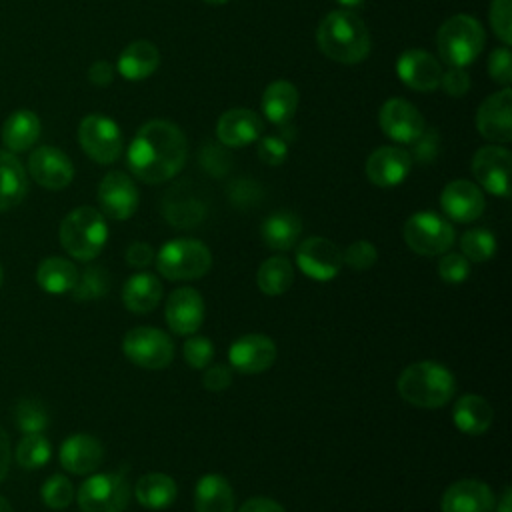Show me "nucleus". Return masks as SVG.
<instances>
[{"label": "nucleus", "mask_w": 512, "mask_h": 512, "mask_svg": "<svg viewBox=\"0 0 512 512\" xmlns=\"http://www.w3.org/2000/svg\"><path fill=\"white\" fill-rule=\"evenodd\" d=\"M188 142L182 130L168 120L142 124L126 154L130 172L146 182L160 184L174 178L186 164Z\"/></svg>", "instance_id": "f257e3e1"}, {"label": "nucleus", "mask_w": 512, "mask_h": 512, "mask_svg": "<svg viewBox=\"0 0 512 512\" xmlns=\"http://www.w3.org/2000/svg\"><path fill=\"white\" fill-rule=\"evenodd\" d=\"M316 44L330 60L358 64L370 52V32L352 10H332L318 24Z\"/></svg>", "instance_id": "f03ea898"}, {"label": "nucleus", "mask_w": 512, "mask_h": 512, "mask_svg": "<svg viewBox=\"0 0 512 512\" xmlns=\"http://www.w3.org/2000/svg\"><path fill=\"white\" fill-rule=\"evenodd\" d=\"M402 400L416 408H442L456 392L454 374L440 362L422 360L406 366L396 380Z\"/></svg>", "instance_id": "7ed1b4c3"}, {"label": "nucleus", "mask_w": 512, "mask_h": 512, "mask_svg": "<svg viewBox=\"0 0 512 512\" xmlns=\"http://www.w3.org/2000/svg\"><path fill=\"white\" fill-rule=\"evenodd\" d=\"M58 236L62 248L72 258L90 262L102 252L108 240V224L100 210L78 206L62 218Z\"/></svg>", "instance_id": "20e7f679"}, {"label": "nucleus", "mask_w": 512, "mask_h": 512, "mask_svg": "<svg viewBox=\"0 0 512 512\" xmlns=\"http://www.w3.org/2000/svg\"><path fill=\"white\" fill-rule=\"evenodd\" d=\"M484 28L470 14H454L442 22L436 34L440 58L454 68L472 64L484 48Z\"/></svg>", "instance_id": "39448f33"}, {"label": "nucleus", "mask_w": 512, "mask_h": 512, "mask_svg": "<svg viewBox=\"0 0 512 512\" xmlns=\"http://www.w3.org/2000/svg\"><path fill=\"white\" fill-rule=\"evenodd\" d=\"M154 260L158 272L168 280H196L212 268L210 248L196 238L168 240Z\"/></svg>", "instance_id": "423d86ee"}, {"label": "nucleus", "mask_w": 512, "mask_h": 512, "mask_svg": "<svg viewBox=\"0 0 512 512\" xmlns=\"http://www.w3.org/2000/svg\"><path fill=\"white\" fill-rule=\"evenodd\" d=\"M130 500V482L124 472H102L88 476L76 502L82 512H124Z\"/></svg>", "instance_id": "0eeeda50"}, {"label": "nucleus", "mask_w": 512, "mask_h": 512, "mask_svg": "<svg viewBox=\"0 0 512 512\" xmlns=\"http://www.w3.org/2000/svg\"><path fill=\"white\" fill-rule=\"evenodd\" d=\"M452 224L436 212H416L404 224V242L420 256H440L454 244Z\"/></svg>", "instance_id": "6e6552de"}, {"label": "nucleus", "mask_w": 512, "mask_h": 512, "mask_svg": "<svg viewBox=\"0 0 512 512\" xmlns=\"http://www.w3.org/2000/svg\"><path fill=\"white\" fill-rule=\"evenodd\" d=\"M124 356L146 370L166 368L174 358L172 338L154 326H136L122 338Z\"/></svg>", "instance_id": "1a4fd4ad"}, {"label": "nucleus", "mask_w": 512, "mask_h": 512, "mask_svg": "<svg viewBox=\"0 0 512 512\" xmlns=\"http://www.w3.org/2000/svg\"><path fill=\"white\" fill-rule=\"evenodd\" d=\"M78 142L88 158L98 164H112L124 150V138L118 124L102 114H88L80 120Z\"/></svg>", "instance_id": "9d476101"}, {"label": "nucleus", "mask_w": 512, "mask_h": 512, "mask_svg": "<svg viewBox=\"0 0 512 512\" xmlns=\"http://www.w3.org/2000/svg\"><path fill=\"white\" fill-rule=\"evenodd\" d=\"M296 264L302 274L316 282H328L338 276L342 268L340 248L322 236H310L296 248Z\"/></svg>", "instance_id": "9b49d317"}, {"label": "nucleus", "mask_w": 512, "mask_h": 512, "mask_svg": "<svg viewBox=\"0 0 512 512\" xmlns=\"http://www.w3.org/2000/svg\"><path fill=\"white\" fill-rule=\"evenodd\" d=\"M512 154L496 144L482 146L472 158V174L480 188L494 196L506 198L510 194Z\"/></svg>", "instance_id": "f8f14e48"}, {"label": "nucleus", "mask_w": 512, "mask_h": 512, "mask_svg": "<svg viewBox=\"0 0 512 512\" xmlns=\"http://www.w3.org/2000/svg\"><path fill=\"white\" fill-rule=\"evenodd\" d=\"M380 130L398 144H412L426 128L418 108L402 98H390L378 112Z\"/></svg>", "instance_id": "ddd939ff"}, {"label": "nucleus", "mask_w": 512, "mask_h": 512, "mask_svg": "<svg viewBox=\"0 0 512 512\" xmlns=\"http://www.w3.org/2000/svg\"><path fill=\"white\" fill-rule=\"evenodd\" d=\"M478 132L494 144L512 140V90L502 88L490 94L476 112Z\"/></svg>", "instance_id": "4468645a"}, {"label": "nucleus", "mask_w": 512, "mask_h": 512, "mask_svg": "<svg viewBox=\"0 0 512 512\" xmlns=\"http://www.w3.org/2000/svg\"><path fill=\"white\" fill-rule=\"evenodd\" d=\"M138 202V188L128 174L112 170L100 180L98 204L102 208V214H106L108 218L128 220L136 212Z\"/></svg>", "instance_id": "2eb2a0df"}, {"label": "nucleus", "mask_w": 512, "mask_h": 512, "mask_svg": "<svg viewBox=\"0 0 512 512\" xmlns=\"http://www.w3.org/2000/svg\"><path fill=\"white\" fill-rule=\"evenodd\" d=\"M28 174L48 190H62L74 178L72 160L54 146H38L28 156Z\"/></svg>", "instance_id": "dca6fc26"}, {"label": "nucleus", "mask_w": 512, "mask_h": 512, "mask_svg": "<svg viewBox=\"0 0 512 512\" xmlns=\"http://www.w3.org/2000/svg\"><path fill=\"white\" fill-rule=\"evenodd\" d=\"M204 298L192 286L176 288L164 306L168 328L178 336L194 334L204 322Z\"/></svg>", "instance_id": "f3484780"}, {"label": "nucleus", "mask_w": 512, "mask_h": 512, "mask_svg": "<svg viewBox=\"0 0 512 512\" xmlns=\"http://www.w3.org/2000/svg\"><path fill=\"white\" fill-rule=\"evenodd\" d=\"M228 360L240 374H260L276 362V344L264 334H244L230 344Z\"/></svg>", "instance_id": "a211bd4d"}, {"label": "nucleus", "mask_w": 512, "mask_h": 512, "mask_svg": "<svg viewBox=\"0 0 512 512\" xmlns=\"http://www.w3.org/2000/svg\"><path fill=\"white\" fill-rule=\"evenodd\" d=\"M396 74L408 88L418 92H432L440 86L442 66L430 52L408 48L396 60Z\"/></svg>", "instance_id": "6ab92c4d"}, {"label": "nucleus", "mask_w": 512, "mask_h": 512, "mask_svg": "<svg viewBox=\"0 0 512 512\" xmlns=\"http://www.w3.org/2000/svg\"><path fill=\"white\" fill-rule=\"evenodd\" d=\"M412 156L400 146L376 148L366 160V176L374 186L392 188L406 180L412 170Z\"/></svg>", "instance_id": "aec40b11"}, {"label": "nucleus", "mask_w": 512, "mask_h": 512, "mask_svg": "<svg viewBox=\"0 0 512 512\" xmlns=\"http://www.w3.org/2000/svg\"><path fill=\"white\" fill-rule=\"evenodd\" d=\"M440 206L448 218L454 222H474L484 212V194L480 186L470 180H452L444 186L440 194Z\"/></svg>", "instance_id": "412c9836"}, {"label": "nucleus", "mask_w": 512, "mask_h": 512, "mask_svg": "<svg viewBox=\"0 0 512 512\" xmlns=\"http://www.w3.org/2000/svg\"><path fill=\"white\" fill-rule=\"evenodd\" d=\"M496 498L492 488L474 478H464L450 484L440 500L442 512H494Z\"/></svg>", "instance_id": "4be33fe9"}, {"label": "nucleus", "mask_w": 512, "mask_h": 512, "mask_svg": "<svg viewBox=\"0 0 512 512\" xmlns=\"http://www.w3.org/2000/svg\"><path fill=\"white\" fill-rule=\"evenodd\" d=\"M264 130L262 118L250 108H230L216 124L218 144L226 148H240L256 142Z\"/></svg>", "instance_id": "5701e85b"}, {"label": "nucleus", "mask_w": 512, "mask_h": 512, "mask_svg": "<svg viewBox=\"0 0 512 512\" xmlns=\"http://www.w3.org/2000/svg\"><path fill=\"white\" fill-rule=\"evenodd\" d=\"M60 464L66 472L84 476L94 472L104 460V448L96 436L72 434L60 446Z\"/></svg>", "instance_id": "b1692460"}, {"label": "nucleus", "mask_w": 512, "mask_h": 512, "mask_svg": "<svg viewBox=\"0 0 512 512\" xmlns=\"http://www.w3.org/2000/svg\"><path fill=\"white\" fill-rule=\"evenodd\" d=\"M40 118L36 116V112L22 108V110H14L2 124V144L4 150L18 154V152H26L30 150L38 138H40Z\"/></svg>", "instance_id": "393cba45"}, {"label": "nucleus", "mask_w": 512, "mask_h": 512, "mask_svg": "<svg viewBox=\"0 0 512 512\" xmlns=\"http://www.w3.org/2000/svg\"><path fill=\"white\" fill-rule=\"evenodd\" d=\"M116 66L122 78L140 82L156 72L160 66V52L150 40H136L120 52Z\"/></svg>", "instance_id": "a878e982"}, {"label": "nucleus", "mask_w": 512, "mask_h": 512, "mask_svg": "<svg viewBox=\"0 0 512 512\" xmlns=\"http://www.w3.org/2000/svg\"><path fill=\"white\" fill-rule=\"evenodd\" d=\"M162 284L150 272L132 274L122 286V302L134 314L152 312L162 300Z\"/></svg>", "instance_id": "bb28decb"}, {"label": "nucleus", "mask_w": 512, "mask_h": 512, "mask_svg": "<svg viewBox=\"0 0 512 512\" xmlns=\"http://www.w3.org/2000/svg\"><path fill=\"white\" fill-rule=\"evenodd\" d=\"M454 426L470 436L486 432L494 420V410L486 398L478 394H464L456 400L452 408Z\"/></svg>", "instance_id": "cd10ccee"}, {"label": "nucleus", "mask_w": 512, "mask_h": 512, "mask_svg": "<svg viewBox=\"0 0 512 512\" xmlns=\"http://www.w3.org/2000/svg\"><path fill=\"white\" fill-rule=\"evenodd\" d=\"M28 192V174L16 154L0 150V212L18 206Z\"/></svg>", "instance_id": "c85d7f7f"}, {"label": "nucleus", "mask_w": 512, "mask_h": 512, "mask_svg": "<svg viewBox=\"0 0 512 512\" xmlns=\"http://www.w3.org/2000/svg\"><path fill=\"white\" fill-rule=\"evenodd\" d=\"M196 512H234V490L220 474H206L194 488Z\"/></svg>", "instance_id": "c756f323"}, {"label": "nucleus", "mask_w": 512, "mask_h": 512, "mask_svg": "<svg viewBox=\"0 0 512 512\" xmlns=\"http://www.w3.org/2000/svg\"><path fill=\"white\" fill-rule=\"evenodd\" d=\"M298 108V90L288 80L270 82L262 94V112L276 126H286Z\"/></svg>", "instance_id": "7c9ffc66"}, {"label": "nucleus", "mask_w": 512, "mask_h": 512, "mask_svg": "<svg viewBox=\"0 0 512 512\" xmlns=\"http://www.w3.org/2000/svg\"><path fill=\"white\" fill-rule=\"evenodd\" d=\"M134 496L138 504L150 510H164L172 506L178 496V486L172 476L162 472H150L138 478L134 486Z\"/></svg>", "instance_id": "2f4dec72"}, {"label": "nucleus", "mask_w": 512, "mask_h": 512, "mask_svg": "<svg viewBox=\"0 0 512 512\" xmlns=\"http://www.w3.org/2000/svg\"><path fill=\"white\" fill-rule=\"evenodd\" d=\"M302 232V222L294 212L280 210L262 222V240L268 248L286 252L296 246Z\"/></svg>", "instance_id": "473e14b6"}, {"label": "nucleus", "mask_w": 512, "mask_h": 512, "mask_svg": "<svg viewBox=\"0 0 512 512\" xmlns=\"http://www.w3.org/2000/svg\"><path fill=\"white\" fill-rule=\"evenodd\" d=\"M76 280H78V268L62 256L44 258L36 268V282L48 294L70 292Z\"/></svg>", "instance_id": "72a5a7b5"}, {"label": "nucleus", "mask_w": 512, "mask_h": 512, "mask_svg": "<svg viewBox=\"0 0 512 512\" xmlns=\"http://www.w3.org/2000/svg\"><path fill=\"white\" fill-rule=\"evenodd\" d=\"M292 282H294V266L286 256L266 258L256 272V284L266 296L284 294L292 286Z\"/></svg>", "instance_id": "f704fd0d"}, {"label": "nucleus", "mask_w": 512, "mask_h": 512, "mask_svg": "<svg viewBox=\"0 0 512 512\" xmlns=\"http://www.w3.org/2000/svg\"><path fill=\"white\" fill-rule=\"evenodd\" d=\"M164 216L172 226L190 228L202 222L204 204L194 196H180L170 192L164 202Z\"/></svg>", "instance_id": "c9c22d12"}, {"label": "nucleus", "mask_w": 512, "mask_h": 512, "mask_svg": "<svg viewBox=\"0 0 512 512\" xmlns=\"http://www.w3.org/2000/svg\"><path fill=\"white\" fill-rule=\"evenodd\" d=\"M14 422L24 434H42L48 428L50 416L40 400L22 398L14 408Z\"/></svg>", "instance_id": "e433bc0d"}, {"label": "nucleus", "mask_w": 512, "mask_h": 512, "mask_svg": "<svg viewBox=\"0 0 512 512\" xmlns=\"http://www.w3.org/2000/svg\"><path fill=\"white\" fill-rule=\"evenodd\" d=\"M496 238L488 228H470L460 238V254L468 262H486L496 254Z\"/></svg>", "instance_id": "4c0bfd02"}, {"label": "nucleus", "mask_w": 512, "mask_h": 512, "mask_svg": "<svg viewBox=\"0 0 512 512\" xmlns=\"http://www.w3.org/2000/svg\"><path fill=\"white\" fill-rule=\"evenodd\" d=\"M52 456V446L42 434H24L16 446V462L24 470L42 468Z\"/></svg>", "instance_id": "58836bf2"}, {"label": "nucleus", "mask_w": 512, "mask_h": 512, "mask_svg": "<svg viewBox=\"0 0 512 512\" xmlns=\"http://www.w3.org/2000/svg\"><path fill=\"white\" fill-rule=\"evenodd\" d=\"M108 286L110 278L102 266H86L82 272H78V280L70 292L74 300L86 302L102 298L108 292Z\"/></svg>", "instance_id": "ea45409f"}, {"label": "nucleus", "mask_w": 512, "mask_h": 512, "mask_svg": "<svg viewBox=\"0 0 512 512\" xmlns=\"http://www.w3.org/2000/svg\"><path fill=\"white\" fill-rule=\"evenodd\" d=\"M42 502L52 510H64L74 500V486L64 474H52L40 488Z\"/></svg>", "instance_id": "a19ab883"}, {"label": "nucleus", "mask_w": 512, "mask_h": 512, "mask_svg": "<svg viewBox=\"0 0 512 512\" xmlns=\"http://www.w3.org/2000/svg\"><path fill=\"white\" fill-rule=\"evenodd\" d=\"M182 354L190 368L202 370L214 360V344L206 336H190L182 346Z\"/></svg>", "instance_id": "79ce46f5"}, {"label": "nucleus", "mask_w": 512, "mask_h": 512, "mask_svg": "<svg viewBox=\"0 0 512 512\" xmlns=\"http://www.w3.org/2000/svg\"><path fill=\"white\" fill-rule=\"evenodd\" d=\"M438 276L446 284H462L470 276V262L460 252H444L438 262Z\"/></svg>", "instance_id": "37998d69"}, {"label": "nucleus", "mask_w": 512, "mask_h": 512, "mask_svg": "<svg viewBox=\"0 0 512 512\" xmlns=\"http://www.w3.org/2000/svg\"><path fill=\"white\" fill-rule=\"evenodd\" d=\"M378 250L368 240H356L342 252V262L352 270H368L376 264Z\"/></svg>", "instance_id": "c03bdc74"}, {"label": "nucleus", "mask_w": 512, "mask_h": 512, "mask_svg": "<svg viewBox=\"0 0 512 512\" xmlns=\"http://www.w3.org/2000/svg\"><path fill=\"white\" fill-rule=\"evenodd\" d=\"M490 26L502 44L512 42V0H492L490 4Z\"/></svg>", "instance_id": "a18cd8bd"}, {"label": "nucleus", "mask_w": 512, "mask_h": 512, "mask_svg": "<svg viewBox=\"0 0 512 512\" xmlns=\"http://www.w3.org/2000/svg\"><path fill=\"white\" fill-rule=\"evenodd\" d=\"M488 74L502 88H508L512 82V54L506 44L494 48L488 56Z\"/></svg>", "instance_id": "49530a36"}, {"label": "nucleus", "mask_w": 512, "mask_h": 512, "mask_svg": "<svg viewBox=\"0 0 512 512\" xmlns=\"http://www.w3.org/2000/svg\"><path fill=\"white\" fill-rule=\"evenodd\" d=\"M288 154V140L282 136H266L258 142V158L268 166H280Z\"/></svg>", "instance_id": "de8ad7c7"}, {"label": "nucleus", "mask_w": 512, "mask_h": 512, "mask_svg": "<svg viewBox=\"0 0 512 512\" xmlns=\"http://www.w3.org/2000/svg\"><path fill=\"white\" fill-rule=\"evenodd\" d=\"M226 146H216L214 142H208L200 152V162L204 170H208L214 176H222L230 168V156L224 150Z\"/></svg>", "instance_id": "09e8293b"}, {"label": "nucleus", "mask_w": 512, "mask_h": 512, "mask_svg": "<svg viewBox=\"0 0 512 512\" xmlns=\"http://www.w3.org/2000/svg\"><path fill=\"white\" fill-rule=\"evenodd\" d=\"M440 88L452 98H462L470 90V74L464 68L450 66L448 72H442Z\"/></svg>", "instance_id": "8fccbe9b"}, {"label": "nucleus", "mask_w": 512, "mask_h": 512, "mask_svg": "<svg viewBox=\"0 0 512 512\" xmlns=\"http://www.w3.org/2000/svg\"><path fill=\"white\" fill-rule=\"evenodd\" d=\"M438 134H436V130H428V128H424V132L412 142V152H410V156H412V160H416V162H422V164H428V162H434V158H436V154H438Z\"/></svg>", "instance_id": "3c124183"}, {"label": "nucleus", "mask_w": 512, "mask_h": 512, "mask_svg": "<svg viewBox=\"0 0 512 512\" xmlns=\"http://www.w3.org/2000/svg\"><path fill=\"white\" fill-rule=\"evenodd\" d=\"M232 384V370L224 364L206 366V372L202 376V386L210 392H222Z\"/></svg>", "instance_id": "603ef678"}, {"label": "nucleus", "mask_w": 512, "mask_h": 512, "mask_svg": "<svg viewBox=\"0 0 512 512\" xmlns=\"http://www.w3.org/2000/svg\"><path fill=\"white\" fill-rule=\"evenodd\" d=\"M260 188H258V184H254V182H250V180H236V182H232V186H230V200H232V204H236V206H250V204H254V202H258L260 200Z\"/></svg>", "instance_id": "864d4df0"}, {"label": "nucleus", "mask_w": 512, "mask_h": 512, "mask_svg": "<svg viewBox=\"0 0 512 512\" xmlns=\"http://www.w3.org/2000/svg\"><path fill=\"white\" fill-rule=\"evenodd\" d=\"M154 248L148 242H132L126 248V262L132 268H146L154 262Z\"/></svg>", "instance_id": "5fc2aeb1"}, {"label": "nucleus", "mask_w": 512, "mask_h": 512, "mask_svg": "<svg viewBox=\"0 0 512 512\" xmlns=\"http://www.w3.org/2000/svg\"><path fill=\"white\" fill-rule=\"evenodd\" d=\"M88 80L94 86H108L114 80V68L110 62L106 60H96L90 68H88Z\"/></svg>", "instance_id": "6e6d98bb"}, {"label": "nucleus", "mask_w": 512, "mask_h": 512, "mask_svg": "<svg viewBox=\"0 0 512 512\" xmlns=\"http://www.w3.org/2000/svg\"><path fill=\"white\" fill-rule=\"evenodd\" d=\"M238 512H286L282 508V504H278L272 498H264V496H256V498H248Z\"/></svg>", "instance_id": "4d7b16f0"}, {"label": "nucleus", "mask_w": 512, "mask_h": 512, "mask_svg": "<svg viewBox=\"0 0 512 512\" xmlns=\"http://www.w3.org/2000/svg\"><path fill=\"white\" fill-rule=\"evenodd\" d=\"M10 468V438L8 432L0 426V482L6 478Z\"/></svg>", "instance_id": "13d9d810"}, {"label": "nucleus", "mask_w": 512, "mask_h": 512, "mask_svg": "<svg viewBox=\"0 0 512 512\" xmlns=\"http://www.w3.org/2000/svg\"><path fill=\"white\" fill-rule=\"evenodd\" d=\"M496 512H512V492L510 488H504L502 496H500V502L494 506Z\"/></svg>", "instance_id": "bf43d9fd"}, {"label": "nucleus", "mask_w": 512, "mask_h": 512, "mask_svg": "<svg viewBox=\"0 0 512 512\" xmlns=\"http://www.w3.org/2000/svg\"><path fill=\"white\" fill-rule=\"evenodd\" d=\"M340 6H344L346 10H352V8H358L362 6L366 0H336Z\"/></svg>", "instance_id": "052dcab7"}, {"label": "nucleus", "mask_w": 512, "mask_h": 512, "mask_svg": "<svg viewBox=\"0 0 512 512\" xmlns=\"http://www.w3.org/2000/svg\"><path fill=\"white\" fill-rule=\"evenodd\" d=\"M0 512H12V506L4 496H0Z\"/></svg>", "instance_id": "680f3d73"}, {"label": "nucleus", "mask_w": 512, "mask_h": 512, "mask_svg": "<svg viewBox=\"0 0 512 512\" xmlns=\"http://www.w3.org/2000/svg\"><path fill=\"white\" fill-rule=\"evenodd\" d=\"M206 4H214V6H220V4H226V2H230V0H204Z\"/></svg>", "instance_id": "e2e57ef3"}, {"label": "nucleus", "mask_w": 512, "mask_h": 512, "mask_svg": "<svg viewBox=\"0 0 512 512\" xmlns=\"http://www.w3.org/2000/svg\"><path fill=\"white\" fill-rule=\"evenodd\" d=\"M2 278H4V270H2V266H0V286H2Z\"/></svg>", "instance_id": "0e129e2a"}]
</instances>
